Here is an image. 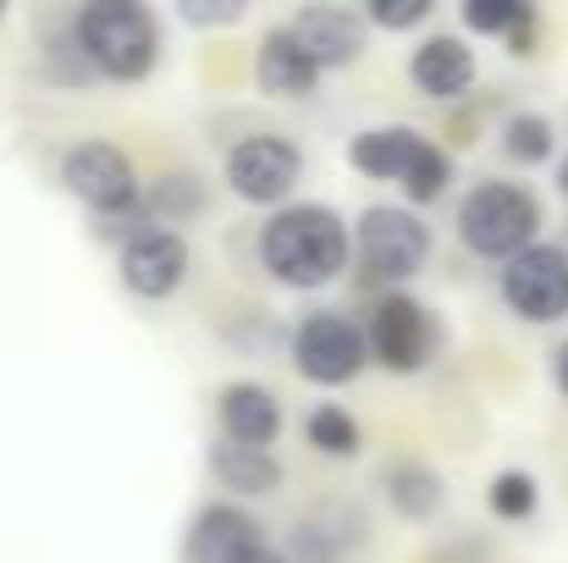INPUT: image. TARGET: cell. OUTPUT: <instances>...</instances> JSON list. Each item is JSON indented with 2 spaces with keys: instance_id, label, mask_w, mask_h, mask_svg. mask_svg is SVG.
Here are the masks:
<instances>
[{
  "instance_id": "9a60e30c",
  "label": "cell",
  "mask_w": 568,
  "mask_h": 563,
  "mask_svg": "<svg viewBox=\"0 0 568 563\" xmlns=\"http://www.w3.org/2000/svg\"><path fill=\"white\" fill-rule=\"evenodd\" d=\"M419 155H425V139H414L403 128H376V133L354 139V150H348V161L365 178H386V183H408V172H414Z\"/></svg>"
},
{
  "instance_id": "ffe728a7",
  "label": "cell",
  "mask_w": 568,
  "mask_h": 563,
  "mask_svg": "<svg viewBox=\"0 0 568 563\" xmlns=\"http://www.w3.org/2000/svg\"><path fill=\"white\" fill-rule=\"evenodd\" d=\"M503 144H508V155H514V161L536 167V161H547V155H552V122H547V117H514V122H508V133H503Z\"/></svg>"
},
{
  "instance_id": "9c48e42d",
  "label": "cell",
  "mask_w": 568,
  "mask_h": 563,
  "mask_svg": "<svg viewBox=\"0 0 568 563\" xmlns=\"http://www.w3.org/2000/svg\"><path fill=\"white\" fill-rule=\"evenodd\" d=\"M371 354L381 365H392V371H419L425 354H430V315H425V304H414L403 293L381 299L376 315H371Z\"/></svg>"
},
{
  "instance_id": "4fadbf2b",
  "label": "cell",
  "mask_w": 568,
  "mask_h": 563,
  "mask_svg": "<svg viewBox=\"0 0 568 563\" xmlns=\"http://www.w3.org/2000/svg\"><path fill=\"white\" fill-rule=\"evenodd\" d=\"M254 72H260V89H265V94H282V100L310 94L315 78H321L315 56L298 44L293 28H271V33L260 39V61H254Z\"/></svg>"
},
{
  "instance_id": "8fae6325",
  "label": "cell",
  "mask_w": 568,
  "mask_h": 563,
  "mask_svg": "<svg viewBox=\"0 0 568 563\" xmlns=\"http://www.w3.org/2000/svg\"><path fill=\"white\" fill-rule=\"evenodd\" d=\"M260 525L237 509H204L189 531V563H243L248 553H260Z\"/></svg>"
},
{
  "instance_id": "277c9868",
  "label": "cell",
  "mask_w": 568,
  "mask_h": 563,
  "mask_svg": "<svg viewBox=\"0 0 568 563\" xmlns=\"http://www.w3.org/2000/svg\"><path fill=\"white\" fill-rule=\"evenodd\" d=\"M503 299L514 315L547 326V321H564L568 315V254L564 249H547V243H530L525 254H514L503 265Z\"/></svg>"
},
{
  "instance_id": "2e32d148",
  "label": "cell",
  "mask_w": 568,
  "mask_h": 563,
  "mask_svg": "<svg viewBox=\"0 0 568 563\" xmlns=\"http://www.w3.org/2000/svg\"><path fill=\"white\" fill-rule=\"evenodd\" d=\"M414 83H419L425 94H436V100H458V94L475 83V56H469V44H458V39H430V44H419V56H414Z\"/></svg>"
},
{
  "instance_id": "5bb4252c",
  "label": "cell",
  "mask_w": 568,
  "mask_h": 563,
  "mask_svg": "<svg viewBox=\"0 0 568 563\" xmlns=\"http://www.w3.org/2000/svg\"><path fill=\"white\" fill-rule=\"evenodd\" d=\"M221 425H226V442H243V448H265L276 431H282V403L243 381V386H226L221 392Z\"/></svg>"
},
{
  "instance_id": "e0dca14e",
  "label": "cell",
  "mask_w": 568,
  "mask_h": 563,
  "mask_svg": "<svg viewBox=\"0 0 568 563\" xmlns=\"http://www.w3.org/2000/svg\"><path fill=\"white\" fill-rule=\"evenodd\" d=\"M210 470L221 475V486L248 492V497L282 486V464H276L265 448H243V442H221V448L210 453Z\"/></svg>"
},
{
  "instance_id": "5b68a950",
  "label": "cell",
  "mask_w": 568,
  "mask_h": 563,
  "mask_svg": "<svg viewBox=\"0 0 568 563\" xmlns=\"http://www.w3.org/2000/svg\"><path fill=\"white\" fill-rule=\"evenodd\" d=\"M430 254V232L419 215L397 210V204H371L359 215V260L365 271L381 282H397V277H414Z\"/></svg>"
},
{
  "instance_id": "7a4b0ae2",
  "label": "cell",
  "mask_w": 568,
  "mask_h": 563,
  "mask_svg": "<svg viewBox=\"0 0 568 563\" xmlns=\"http://www.w3.org/2000/svg\"><path fill=\"white\" fill-rule=\"evenodd\" d=\"M78 50L111 78H144L161 50V28L133 0H94L78 11Z\"/></svg>"
},
{
  "instance_id": "ba28073f",
  "label": "cell",
  "mask_w": 568,
  "mask_h": 563,
  "mask_svg": "<svg viewBox=\"0 0 568 563\" xmlns=\"http://www.w3.org/2000/svg\"><path fill=\"white\" fill-rule=\"evenodd\" d=\"M304 161L287 139H243L232 155H226V183L237 188L243 199L254 204H276L287 188L298 183Z\"/></svg>"
},
{
  "instance_id": "7c38bea8",
  "label": "cell",
  "mask_w": 568,
  "mask_h": 563,
  "mask_svg": "<svg viewBox=\"0 0 568 563\" xmlns=\"http://www.w3.org/2000/svg\"><path fill=\"white\" fill-rule=\"evenodd\" d=\"M293 33H298V44L315 56V67H343V61H354L359 44H365V22H359L354 11H337V6H304V11L293 17Z\"/></svg>"
},
{
  "instance_id": "ac0fdd59",
  "label": "cell",
  "mask_w": 568,
  "mask_h": 563,
  "mask_svg": "<svg viewBox=\"0 0 568 563\" xmlns=\"http://www.w3.org/2000/svg\"><path fill=\"white\" fill-rule=\"evenodd\" d=\"M386 492H392V509H397V514H408V520H430V514H436V503H442L436 475H430V470H419V464H397V470L386 475Z\"/></svg>"
},
{
  "instance_id": "30bf717a",
  "label": "cell",
  "mask_w": 568,
  "mask_h": 563,
  "mask_svg": "<svg viewBox=\"0 0 568 563\" xmlns=\"http://www.w3.org/2000/svg\"><path fill=\"white\" fill-rule=\"evenodd\" d=\"M189 271V249L178 232H139L128 249H122V282L139 293V299H166Z\"/></svg>"
},
{
  "instance_id": "484cf974",
  "label": "cell",
  "mask_w": 568,
  "mask_h": 563,
  "mask_svg": "<svg viewBox=\"0 0 568 563\" xmlns=\"http://www.w3.org/2000/svg\"><path fill=\"white\" fill-rule=\"evenodd\" d=\"M243 563H287V559H282L276 547H260V553H248V559H243Z\"/></svg>"
},
{
  "instance_id": "83f0119b",
  "label": "cell",
  "mask_w": 568,
  "mask_h": 563,
  "mask_svg": "<svg viewBox=\"0 0 568 563\" xmlns=\"http://www.w3.org/2000/svg\"><path fill=\"white\" fill-rule=\"evenodd\" d=\"M558 183H564V193H568V161H564V178H558Z\"/></svg>"
},
{
  "instance_id": "44dd1931",
  "label": "cell",
  "mask_w": 568,
  "mask_h": 563,
  "mask_svg": "<svg viewBox=\"0 0 568 563\" xmlns=\"http://www.w3.org/2000/svg\"><path fill=\"white\" fill-rule=\"evenodd\" d=\"M486 503H491V514H503V520H530V514H536V481H530L525 470H508V475L491 481Z\"/></svg>"
},
{
  "instance_id": "603a6c76",
  "label": "cell",
  "mask_w": 568,
  "mask_h": 563,
  "mask_svg": "<svg viewBox=\"0 0 568 563\" xmlns=\"http://www.w3.org/2000/svg\"><path fill=\"white\" fill-rule=\"evenodd\" d=\"M464 22L480 28V33H508V39H514L525 22H536V11H530V6H469Z\"/></svg>"
},
{
  "instance_id": "d6986e66",
  "label": "cell",
  "mask_w": 568,
  "mask_h": 563,
  "mask_svg": "<svg viewBox=\"0 0 568 563\" xmlns=\"http://www.w3.org/2000/svg\"><path fill=\"white\" fill-rule=\"evenodd\" d=\"M304 436H310V448H321V453H332V459H348V453L359 448V425H354V414L337 409V403H321V409L310 414Z\"/></svg>"
},
{
  "instance_id": "d4e9b609",
  "label": "cell",
  "mask_w": 568,
  "mask_h": 563,
  "mask_svg": "<svg viewBox=\"0 0 568 563\" xmlns=\"http://www.w3.org/2000/svg\"><path fill=\"white\" fill-rule=\"evenodd\" d=\"M189 22H237V6H183Z\"/></svg>"
},
{
  "instance_id": "8992f818",
  "label": "cell",
  "mask_w": 568,
  "mask_h": 563,
  "mask_svg": "<svg viewBox=\"0 0 568 563\" xmlns=\"http://www.w3.org/2000/svg\"><path fill=\"white\" fill-rule=\"evenodd\" d=\"M293 360L298 371L321 386H337L348 375H359V365L371 360V332H359L343 315H310L293 338Z\"/></svg>"
},
{
  "instance_id": "3957f363",
  "label": "cell",
  "mask_w": 568,
  "mask_h": 563,
  "mask_svg": "<svg viewBox=\"0 0 568 563\" xmlns=\"http://www.w3.org/2000/svg\"><path fill=\"white\" fill-rule=\"evenodd\" d=\"M541 227V204L514 183H480L458 204V238L486 260H514L530 249Z\"/></svg>"
},
{
  "instance_id": "4316f807",
  "label": "cell",
  "mask_w": 568,
  "mask_h": 563,
  "mask_svg": "<svg viewBox=\"0 0 568 563\" xmlns=\"http://www.w3.org/2000/svg\"><path fill=\"white\" fill-rule=\"evenodd\" d=\"M558 386H564V392H568V343H564V349H558Z\"/></svg>"
},
{
  "instance_id": "cb8c5ba5",
  "label": "cell",
  "mask_w": 568,
  "mask_h": 563,
  "mask_svg": "<svg viewBox=\"0 0 568 563\" xmlns=\"http://www.w3.org/2000/svg\"><path fill=\"white\" fill-rule=\"evenodd\" d=\"M371 17H376L381 28H414V22L430 17V6H425V0H414V6H376Z\"/></svg>"
},
{
  "instance_id": "52a82bcc",
  "label": "cell",
  "mask_w": 568,
  "mask_h": 563,
  "mask_svg": "<svg viewBox=\"0 0 568 563\" xmlns=\"http://www.w3.org/2000/svg\"><path fill=\"white\" fill-rule=\"evenodd\" d=\"M61 183L72 188L83 204H94V210H128L133 193H139V183H133V161H128L116 144H100V139L67 150Z\"/></svg>"
},
{
  "instance_id": "7402d4cb",
  "label": "cell",
  "mask_w": 568,
  "mask_h": 563,
  "mask_svg": "<svg viewBox=\"0 0 568 563\" xmlns=\"http://www.w3.org/2000/svg\"><path fill=\"white\" fill-rule=\"evenodd\" d=\"M447 178H453V167H447V155L436 150V144H425V155L414 161V172H408V199H436L442 188H447Z\"/></svg>"
},
{
  "instance_id": "6da1fadb",
  "label": "cell",
  "mask_w": 568,
  "mask_h": 563,
  "mask_svg": "<svg viewBox=\"0 0 568 563\" xmlns=\"http://www.w3.org/2000/svg\"><path fill=\"white\" fill-rule=\"evenodd\" d=\"M260 260L276 282L287 288H321L348 265V232L332 210L321 204H293L276 210L260 232Z\"/></svg>"
}]
</instances>
